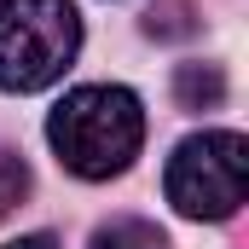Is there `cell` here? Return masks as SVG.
I'll return each instance as SVG.
<instances>
[{"label":"cell","instance_id":"obj_1","mask_svg":"<svg viewBox=\"0 0 249 249\" xmlns=\"http://www.w3.org/2000/svg\"><path fill=\"white\" fill-rule=\"evenodd\" d=\"M47 139L58 151V162L81 180H110L145 145V110L127 87H75L64 93L58 110L47 116Z\"/></svg>","mask_w":249,"mask_h":249},{"label":"cell","instance_id":"obj_2","mask_svg":"<svg viewBox=\"0 0 249 249\" xmlns=\"http://www.w3.org/2000/svg\"><path fill=\"white\" fill-rule=\"evenodd\" d=\"M81 53V12L70 0H0V87L41 93Z\"/></svg>","mask_w":249,"mask_h":249},{"label":"cell","instance_id":"obj_3","mask_svg":"<svg viewBox=\"0 0 249 249\" xmlns=\"http://www.w3.org/2000/svg\"><path fill=\"white\" fill-rule=\"evenodd\" d=\"M168 203L186 214V220H232L249 186V145L244 133L232 127H209V133H191L174 145L168 157Z\"/></svg>","mask_w":249,"mask_h":249},{"label":"cell","instance_id":"obj_4","mask_svg":"<svg viewBox=\"0 0 249 249\" xmlns=\"http://www.w3.org/2000/svg\"><path fill=\"white\" fill-rule=\"evenodd\" d=\"M174 99H180V110H214V105L226 99V75H220V64H180V75H174Z\"/></svg>","mask_w":249,"mask_h":249},{"label":"cell","instance_id":"obj_5","mask_svg":"<svg viewBox=\"0 0 249 249\" xmlns=\"http://www.w3.org/2000/svg\"><path fill=\"white\" fill-rule=\"evenodd\" d=\"M87 249H168V238H162L151 220H110V226L93 232Z\"/></svg>","mask_w":249,"mask_h":249},{"label":"cell","instance_id":"obj_6","mask_svg":"<svg viewBox=\"0 0 249 249\" xmlns=\"http://www.w3.org/2000/svg\"><path fill=\"white\" fill-rule=\"evenodd\" d=\"M23 197H29V162L0 145V214H12Z\"/></svg>","mask_w":249,"mask_h":249},{"label":"cell","instance_id":"obj_7","mask_svg":"<svg viewBox=\"0 0 249 249\" xmlns=\"http://www.w3.org/2000/svg\"><path fill=\"white\" fill-rule=\"evenodd\" d=\"M174 12H186V0H162V6H151V12H145V29H151V35H162V41L191 35V18H174Z\"/></svg>","mask_w":249,"mask_h":249},{"label":"cell","instance_id":"obj_8","mask_svg":"<svg viewBox=\"0 0 249 249\" xmlns=\"http://www.w3.org/2000/svg\"><path fill=\"white\" fill-rule=\"evenodd\" d=\"M6 249H58L53 238H18V244H6Z\"/></svg>","mask_w":249,"mask_h":249}]
</instances>
